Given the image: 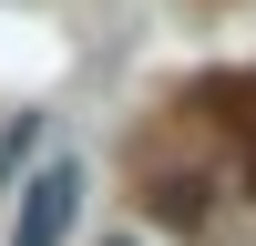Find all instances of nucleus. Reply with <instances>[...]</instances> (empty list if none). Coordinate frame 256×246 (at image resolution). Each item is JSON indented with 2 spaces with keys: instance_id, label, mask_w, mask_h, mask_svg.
Wrapping results in <instances>:
<instances>
[{
  "instance_id": "f257e3e1",
  "label": "nucleus",
  "mask_w": 256,
  "mask_h": 246,
  "mask_svg": "<svg viewBox=\"0 0 256 246\" xmlns=\"http://www.w3.org/2000/svg\"><path fill=\"white\" fill-rule=\"evenodd\" d=\"M72 205H82V164H41V174H31V195H20V226H10V246H62Z\"/></svg>"
},
{
  "instance_id": "f03ea898",
  "label": "nucleus",
  "mask_w": 256,
  "mask_h": 246,
  "mask_svg": "<svg viewBox=\"0 0 256 246\" xmlns=\"http://www.w3.org/2000/svg\"><path fill=\"white\" fill-rule=\"evenodd\" d=\"M102 246H134V236H102Z\"/></svg>"
}]
</instances>
